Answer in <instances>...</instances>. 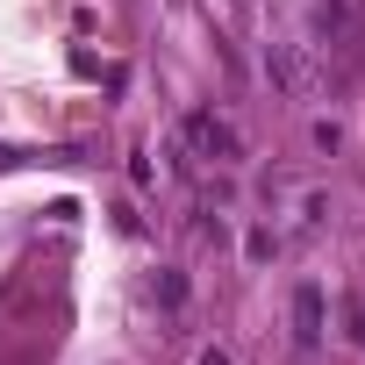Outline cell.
<instances>
[{
    "label": "cell",
    "mask_w": 365,
    "mask_h": 365,
    "mask_svg": "<svg viewBox=\"0 0 365 365\" xmlns=\"http://www.w3.org/2000/svg\"><path fill=\"white\" fill-rule=\"evenodd\" d=\"M201 365H230V351H201Z\"/></svg>",
    "instance_id": "8992f818"
},
{
    "label": "cell",
    "mask_w": 365,
    "mask_h": 365,
    "mask_svg": "<svg viewBox=\"0 0 365 365\" xmlns=\"http://www.w3.org/2000/svg\"><path fill=\"white\" fill-rule=\"evenodd\" d=\"M351 336H358V344H365V308H351Z\"/></svg>",
    "instance_id": "5b68a950"
},
{
    "label": "cell",
    "mask_w": 365,
    "mask_h": 365,
    "mask_svg": "<svg viewBox=\"0 0 365 365\" xmlns=\"http://www.w3.org/2000/svg\"><path fill=\"white\" fill-rule=\"evenodd\" d=\"M294 344H322V294L315 287L294 294Z\"/></svg>",
    "instance_id": "3957f363"
},
{
    "label": "cell",
    "mask_w": 365,
    "mask_h": 365,
    "mask_svg": "<svg viewBox=\"0 0 365 365\" xmlns=\"http://www.w3.org/2000/svg\"><path fill=\"white\" fill-rule=\"evenodd\" d=\"M179 136H187V150H194V158H215V165L244 158V136H237L222 115H187V122H179Z\"/></svg>",
    "instance_id": "6da1fadb"
},
{
    "label": "cell",
    "mask_w": 365,
    "mask_h": 365,
    "mask_svg": "<svg viewBox=\"0 0 365 365\" xmlns=\"http://www.w3.org/2000/svg\"><path fill=\"white\" fill-rule=\"evenodd\" d=\"M315 43H358L365 36V0H308Z\"/></svg>",
    "instance_id": "7a4b0ae2"
},
{
    "label": "cell",
    "mask_w": 365,
    "mask_h": 365,
    "mask_svg": "<svg viewBox=\"0 0 365 365\" xmlns=\"http://www.w3.org/2000/svg\"><path fill=\"white\" fill-rule=\"evenodd\" d=\"M272 79H279L287 93H308V65H301L294 43H272Z\"/></svg>",
    "instance_id": "277c9868"
}]
</instances>
